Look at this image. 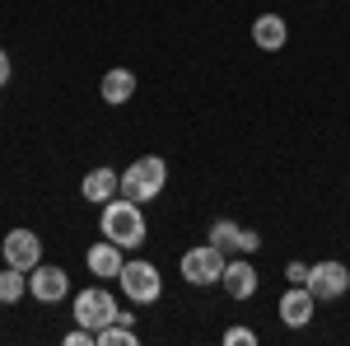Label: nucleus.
<instances>
[{"instance_id":"f257e3e1","label":"nucleus","mask_w":350,"mask_h":346,"mask_svg":"<svg viewBox=\"0 0 350 346\" xmlns=\"http://www.w3.org/2000/svg\"><path fill=\"white\" fill-rule=\"evenodd\" d=\"M98 230H103V239H112L117 248H140V243H145V234H150L140 201H126V197H112V201H103Z\"/></svg>"},{"instance_id":"f03ea898","label":"nucleus","mask_w":350,"mask_h":346,"mask_svg":"<svg viewBox=\"0 0 350 346\" xmlns=\"http://www.w3.org/2000/svg\"><path fill=\"white\" fill-rule=\"evenodd\" d=\"M163 183H168V164L159 155H140L135 164H126L117 197H126V201H154V197H163Z\"/></svg>"},{"instance_id":"7ed1b4c3","label":"nucleus","mask_w":350,"mask_h":346,"mask_svg":"<svg viewBox=\"0 0 350 346\" xmlns=\"http://www.w3.org/2000/svg\"><path fill=\"white\" fill-rule=\"evenodd\" d=\"M117 286L126 291L131 304H154L163 295V276L154 262H145V258H131V262L122 267V276H117Z\"/></svg>"},{"instance_id":"20e7f679","label":"nucleus","mask_w":350,"mask_h":346,"mask_svg":"<svg viewBox=\"0 0 350 346\" xmlns=\"http://www.w3.org/2000/svg\"><path fill=\"white\" fill-rule=\"evenodd\" d=\"M224 262H229V253L215 248V243L187 248V253H183V281H187V286H219Z\"/></svg>"},{"instance_id":"39448f33","label":"nucleus","mask_w":350,"mask_h":346,"mask_svg":"<svg viewBox=\"0 0 350 346\" xmlns=\"http://www.w3.org/2000/svg\"><path fill=\"white\" fill-rule=\"evenodd\" d=\"M117 314H122V304H117V295L103 291V286H89V291L75 295V323H84V328H108V323H117Z\"/></svg>"},{"instance_id":"423d86ee","label":"nucleus","mask_w":350,"mask_h":346,"mask_svg":"<svg viewBox=\"0 0 350 346\" xmlns=\"http://www.w3.org/2000/svg\"><path fill=\"white\" fill-rule=\"evenodd\" d=\"M308 291H313V299H341L350 291V267L336 262V258L313 262L308 267Z\"/></svg>"},{"instance_id":"0eeeda50","label":"nucleus","mask_w":350,"mask_h":346,"mask_svg":"<svg viewBox=\"0 0 350 346\" xmlns=\"http://www.w3.org/2000/svg\"><path fill=\"white\" fill-rule=\"evenodd\" d=\"M0 253H5V267L33 271V267L42 262V239H38L33 230H10V234H5V243H0Z\"/></svg>"},{"instance_id":"6e6552de","label":"nucleus","mask_w":350,"mask_h":346,"mask_svg":"<svg viewBox=\"0 0 350 346\" xmlns=\"http://www.w3.org/2000/svg\"><path fill=\"white\" fill-rule=\"evenodd\" d=\"M28 295H33L38 304H56V299H66V295H70V276H66L61 267L38 262L33 271H28Z\"/></svg>"},{"instance_id":"1a4fd4ad","label":"nucleus","mask_w":350,"mask_h":346,"mask_svg":"<svg viewBox=\"0 0 350 346\" xmlns=\"http://www.w3.org/2000/svg\"><path fill=\"white\" fill-rule=\"evenodd\" d=\"M211 243L224 248V253H234V258H252V253L262 248L257 230H239L234 220H215V225H211Z\"/></svg>"},{"instance_id":"9d476101","label":"nucleus","mask_w":350,"mask_h":346,"mask_svg":"<svg viewBox=\"0 0 350 346\" xmlns=\"http://www.w3.org/2000/svg\"><path fill=\"white\" fill-rule=\"evenodd\" d=\"M122 192V173L117 169H108V164H98V169H89L80 183V197L84 201H94V206H103V201H112Z\"/></svg>"},{"instance_id":"9b49d317","label":"nucleus","mask_w":350,"mask_h":346,"mask_svg":"<svg viewBox=\"0 0 350 346\" xmlns=\"http://www.w3.org/2000/svg\"><path fill=\"white\" fill-rule=\"evenodd\" d=\"M313 304L318 299H313L308 286H290V291L280 295V323L285 328H308L313 323Z\"/></svg>"},{"instance_id":"f8f14e48","label":"nucleus","mask_w":350,"mask_h":346,"mask_svg":"<svg viewBox=\"0 0 350 346\" xmlns=\"http://www.w3.org/2000/svg\"><path fill=\"white\" fill-rule=\"evenodd\" d=\"M84 262H89V271H94V276L117 281V276H122V267H126V258H122V248H117L112 239H98V243H89Z\"/></svg>"},{"instance_id":"ddd939ff","label":"nucleus","mask_w":350,"mask_h":346,"mask_svg":"<svg viewBox=\"0 0 350 346\" xmlns=\"http://www.w3.org/2000/svg\"><path fill=\"white\" fill-rule=\"evenodd\" d=\"M219 286L229 291V299H252V295H257V267L247 262V258H234V262H224V276H219Z\"/></svg>"},{"instance_id":"4468645a","label":"nucleus","mask_w":350,"mask_h":346,"mask_svg":"<svg viewBox=\"0 0 350 346\" xmlns=\"http://www.w3.org/2000/svg\"><path fill=\"white\" fill-rule=\"evenodd\" d=\"M285 38H290V24H285L280 14H257V19H252V42H257L262 52H280Z\"/></svg>"},{"instance_id":"2eb2a0df","label":"nucleus","mask_w":350,"mask_h":346,"mask_svg":"<svg viewBox=\"0 0 350 346\" xmlns=\"http://www.w3.org/2000/svg\"><path fill=\"white\" fill-rule=\"evenodd\" d=\"M98 94H103V103H112V108L131 103V94H135V75L126 71V66H117V71H108V75H103Z\"/></svg>"},{"instance_id":"dca6fc26","label":"nucleus","mask_w":350,"mask_h":346,"mask_svg":"<svg viewBox=\"0 0 350 346\" xmlns=\"http://www.w3.org/2000/svg\"><path fill=\"white\" fill-rule=\"evenodd\" d=\"M24 291H28V276L19 267H5V271H0V304H19Z\"/></svg>"},{"instance_id":"f3484780","label":"nucleus","mask_w":350,"mask_h":346,"mask_svg":"<svg viewBox=\"0 0 350 346\" xmlns=\"http://www.w3.org/2000/svg\"><path fill=\"white\" fill-rule=\"evenodd\" d=\"M94 346H135V328L117 319V323H108V328L94 332Z\"/></svg>"},{"instance_id":"a211bd4d","label":"nucleus","mask_w":350,"mask_h":346,"mask_svg":"<svg viewBox=\"0 0 350 346\" xmlns=\"http://www.w3.org/2000/svg\"><path fill=\"white\" fill-rule=\"evenodd\" d=\"M224 342H229V346H257V332H252V328H229Z\"/></svg>"},{"instance_id":"6ab92c4d","label":"nucleus","mask_w":350,"mask_h":346,"mask_svg":"<svg viewBox=\"0 0 350 346\" xmlns=\"http://www.w3.org/2000/svg\"><path fill=\"white\" fill-rule=\"evenodd\" d=\"M66 346H94V328H75V332H66Z\"/></svg>"},{"instance_id":"aec40b11","label":"nucleus","mask_w":350,"mask_h":346,"mask_svg":"<svg viewBox=\"0 0 350 346\" xmlns=\"http://www.w3.org/2000/svg\"><path fill=\"white\" fill-rule=\"evenodd\" d=\"M285 276H290V286H308V262H290Z\"/></svg>"},{"instance_id":"412c9836","label":"nucleus","mask_w":350,"mask_h":346,"mask_svg":"<svg viewBox=\"0 0 350 346\" xmlns=\"http://www.w3.org/2000/svg\"><path fill=\"white\" fill-rule=\"evenodd\" d=\"M10 75H14V61H10V52H5V47H0V89H5V84H10Z\"/></svg>"}]
</instances>
